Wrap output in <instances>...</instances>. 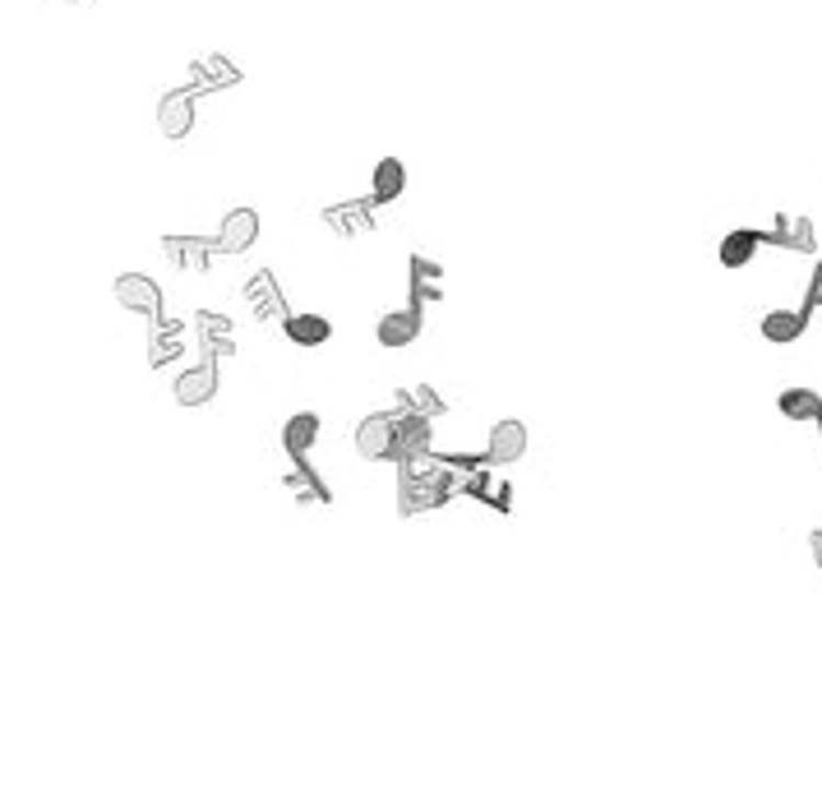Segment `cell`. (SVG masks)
I'll list each match as a JSON object with an SVG mask.
<instances>
[{
  "instance_id": "obj_1",
  "label": "cell",
  "mask_w": 822,
  "mask_h": 799,
  "mask_svg": "<svg viewBox=\"0 0 822 799\" xmlns=\"http://www.w3.org/2000/svg\"><path fill=\"white\" fill-rule=\"evenodd\" d=\"M462 491V472L449 468V458L435 453H416L397 462V514L416 518V514H435L453 495Z\"/></svg>"
},
{
  "instance_id": "obj_2",
  "label": "cell",
  "mask_w": 822,
  "mask_h": 799,
  "mask_svg": "<svg viewBox=\"0 0 822 799\" xmlns=\"http://www.w3.org/2000/svg\"><path fill=\"white\" fill-rule=\"evenodd\" d=\"M357 453L365 462H397V420L393 412H370L357 426Z\"/></svg>"
},
{
  "instance_id": "obj_3",
  "label": "cell",
  "mask_w": 822,
  "mask_h": 799,
  "mask_svg": "<svg viewBox=\"0 0 822 799\" xmlns=\"http://www.w3.org/2000/svg\"><path fill=\"white\" fill-rule=\"evenodd\" d=\"M374 209H380V199H347V204H328L324 209V227L342 240H361L374 232Z\"/></svg>"
},
{
  "instance_id": "obj_4",
  "label": "cell",
  "mask_w": 822,
  "mask_h": 799,
  "mask_svg": "<svg viewBox=\"0 0 822 799\" xmlns=\"http://www.w3.org/2000/svg\"><path fill=\"white\" fill-rule=\"evenodd\" d=\"M240 296H246V310L255 319H286V315H292V305H286V292H282V282H278L273 269L250 273Z\"/></svg>"
},
{
  "instance_id": "obj_5",
  "label": "cell",
  "mask_w": 822,
  "mask_h": 799,
  "mask_svg": "<svg viewBox=\"0 0 822 799\" xmlns=\"http://www.w3.org/2000/svg\"><path fill=\"white\" fill-rule=\"evenodd\" d=\"M111 292H116V301L130 310V315H148V319H162L167 315V301H162V286L144 278V273H121L116 282H111Z\"/></svg>"
},
{
  "instance_id": "obj_6",
  "label": "cell",
  "mask_w": 822,
  "mask_h": 799,
  "mask_svg": "<svg viewBox=\"0 0 822 799\" xmlns=\"http://www.w3.org/2000/svg\"><path fill=\"white\" fill-rule=\"evenodd\" d=\"M255 240H259V213L240 204V209H232L227 217H222L213 246H217V255H246Z\"/></svg>"
},
{
  "instance_id": "obj_7",
  "label": "cell",
  "mask_w": 822,
  "mask_h": 799,
  "mask_svg": "<svg viewBox=\"0 0 822 799\" xmlns=\"http://www.w3.org/2000/svg\"><path fill=\"white\" fill-rule=\"evenodd\" d=\"M531 449V435L518 416L499 420V426H491V443H485V458H491V468H508V462H522Z\"/></svg>"
},
{
  "instance_id": "obj_8",
  "label": "cell",
  "mask_w": 822,
  "mask_h": 799,
  "mask_svg": "<svg viewBox=\"0 0 822 799\" xmlns=\"http://www.w3.org/2000/svg\"><path fill=\"white\" fill-rule=\"evenodd\" d=\"M194 333H199V351H209L213 361L236 357V328H232L227 315H217V310H199V315H194Z\"/></svg>"
},
{
  "instance_id": "obj_9",
  "label": "cell",
  "mask_w": 822,
  "mask_h": 799,
  "mask_svg": "<svg viewBox=\"0 0 822 799\" xmlns=\"http://www.w3.org/2000/svg\"><path fill=\"white\" fill-rule=\"evenodd\" d=\"M462 495H472L476 504L495 508V514H508V508H514V485H508V481H499L491 462H485V468H476V472H466V476H462Z\"/></svg>"
},
{
  "instance_id": "obj_10",
  "label": "cell",
  "mask_w": 822,
  "mask_h": 799,
  "mask_svg": "<svg viewBox=\"0 0 822 799\" xmlns=\"http://www.w3.org/2000/svg\"><path fill=\"white\" fill-rule=\"evenodd\" d=\"M217 246L213 240H199V236H162V259L171 263V269L181 273H204L213 263Z\"/></svg>"
},
{
  "instance_id": "obj_11",
  "label": "cell",
  "mask_w": 822,
  "mask_h": 799,
  "mask_svg": "<svg viewBox=\"0 0 822 799\" xmlns=\"http://www.w3.org/2000/svg\"><path fill=\"white\" fill-rule=\"evenodd\" d=\"M407 286H412V305H435V301H443V263L439 259H426V255H412L407 259Z\"/></svg>"
},
{
  "instance_id": "obj_12",
  "label": "cell",
  "mask_w": 822,
  "mask_h": 799,
  "mask_svg": "<svg viewBox=\"0 0 822 799\" xmlns=\"http://www.w3.org/2000/svg\"><path fill=\"white\" fill-rule=\"evenodd\" d=\"M420 328H426V310H420V305H403V310H393V315L380 319L374 338H380V347L397 351V347H412L420 338Z\"/></svg>"
},
{
  "instance_id": "obj_13",
  "label": "cell",
  "mask_w": 822,
  "mask_h": 799,
  "mask_svg": "<svg viewBox=\"0 0 822 799\" xmlns=\"http://www.w3.org/2000/svg\"><path fill=\"white\" fill-rule=\"evenodd\" d=\"M171 393H176V403H181V407H204V403H213V397H217V361L204 357L194 370H185L181 380H176Z\"/></svg>"
},
{
  "instance_id": "obj_14",
  "label": "cell",
  "mask_w": 822,
  "mask_h": 799,
  "mask_svg": "<svg viewBox=\"0 0 822 799\" xmlns=\"http://www.w3.org/2000/svg\"><path fill=\"white\" fill-rule=\"evenodd\" d=\"M194 324H181V319H153V338H148V365L153 370H162V365H171L176 357L185 351V333H190Z\"/></svg>"
},
{
  "instance_id": "obj_15",
  "label": "cell",
  "mask_w": 822,
  "mask_h": 799,
  "mask_svg": "<svg viewBox=\"0 0 822 799\" xmlns=\"http://www.w3.org/2000/svg\"><path fill=\"white\" fill-rule=\"evenodd\" d=\"M158 130L167 139H185L194 130V93L190 88H171V93H162L158 102Z\"/></svg>"
},
{
  "instance_id": "obj_16",
  "label": "cell",
  "mask_w": 822,
  "mask_h": 799,
  "mask_svg": "<svg viewBox=\"0 0 822 799\" xmlns=\"http://www.w3.org/2000/svg\"><path fill=\"white\" fill-rule=\"evenodd\" d=\"M282 485L292 491V499L296 504H315V508H324V504H333V491L328 485L315 476V468H309L305 458H286V476H282Z\"/></svg>"
},
{
  "instance_id": "obj_17",
  "label": "cell",
  "mask_w": 822,
  "mask_h": 799,
  "mask_svg": "<svg viewBox=\"0 0 822 799\" xmlns=\"http://www.w3.org/2000/svg\"><path fill=\"white\" fill-rule=\"evenodd\" d=\"M393 420H397V462L416 458V453H430V443H435L430 416H416V412L393 407Z\"/></svg>"
},
{
  "instance_id": "obj_18",
  "label": "cell",
  "mask_w": 822,
  "mask_h": 799,
  "mask_svg": "<svg viewBox=\"0 0 822 799\" xmlns=\"http://www.w3.org/2000/svg\"><path fill=\"white\" fill-rule=\"evenodd\" d=\"M767 246V232H753V227H735L730 232L721 246H717V259H721V269H748L753 255H758Z\"/></svg>"
},
{
  "instance_id": "obj_19",
  "label": "cell",
  "mask_w": 822,
  "mask_h": 799,
  "mask_svg": "<svg viewBox=\"0 0 822 799\" xmlns=\"http://www.w3.org/2000/svg\"><path fill=\"white\" fill-rule=\"evenodd\" d=\"M319 412H296V416H286V426H282V449L286 458H309V449L319 443Z\"/></svg>"
},
{
  "instance_id": "obj_20",
  "label": "cell",
  "mask_w": 822,
  "mask_h": 799,
  "mask_svg": "<svg viewBox=\"0 0 822 799\" xmlns=\"http://www.w3.org/2000/svg\"><path fill=\"white\" fill-rule=\"evenodd\" d=\"M804 328H809V310H767L763 315V338L772 347H790L804 338Z\"/></svg>"
},
{
  "instance_id": "obj_21",
  "label": "cell",
  "mask_w": 822,
  "mask_h": 799,
  "mask_svg": "<svg viewBox=\"0 0 822 799\" xmlns=\"http://www.w3.org/2000/svg\"><path fill=\"white\" fill-rule=\"evenodd\" d=\"M282 333H286V342H292V347L315 351V347H324L333 338V324H328V315H286Z\"/></svg>"
},
{
  "instance_id": "obj_22",
  "label": "cell",
  "mask_w": 822,
  "mask_h": 799,
  "mask_svg": "<svg viewBox=\"0 0 822 799\" xmlns=\"http://www.w3.org/2000/svg\"><path fill=\"white\" fill-rule=\"evenodd\" d=\"M767 240H772V246H786V250H804V255H813V246H818L813 222L809 217H790V213H776Z\"/></svg>"
},
{
  "instance_id": "obj_23",
  "label": "cell",
  "mask_w": 822,
  "mask_h": 799,
  "mask_svg": "<svg viewBox=\"0 0 822 799\" xmlns=\"http://www.w3.org/2000/svg\"><path fill=\"white\" fill-rule=\"evenodd\" d=\"M190 75H194V83H199V93H213V88L240 83V70H236L227 56H199V60L190 65Z\"/></svg>"
},
{
  "instance_id": "obj_24",
  "label": "cell",
  "mask_w": 822,
  "mask_h": 799,
  "mask_svg": "<svg viewBox=\"0 0 822 799\" xmlns=\"http://www.w3.org/2000/svg\"><path fill=\"white\" fill-rule=\"evenodd\" d=\"M776 412H781L790 426H804V420H822V397L813 389H781Z\"/></svg>"
},
{
  "instance_id": "obj_25",
  "label": "cell",
  "mask_w": 822,
  "mask_h": 799,
  "mask_svg": "<svg viewBox=\"0 0 822 799\" xmlns=\"http://www.w3.org/2000/svg\"><path fill=\"white\" fill-rule=\"evenodd\" d=\"M403 190H407V167H403V158H380V162H374L370 194L380 199V204H393V199H403Z\"/></svg>"
},
{
  "instance_id": "obj_26",
  "label": "cell",
  "mask_w": 822,
  "mask_h": 799,
  "mask_svg": "<svg viewBox=\"0 0 822 799\" xmlns=\"http://www.w3.org/2000/svg\"><path fill=\"white\" fill-rule=\"evenodd\" d=\"M393 407H403V412H416V416H430L439 420L443 412H449V403L430 389V384H412V389H397V403Z\"/></svg>"
},
{
  "instance_id": "obj_27",
  "label": "cell",
  "mask_w": 822,
  "mask_h": 799,
  "mask_svg": "<svg viewBox=\"0 0 822 799\" xmlns=\"http://www.w3.org/2000/svg\"><path fill=\"white\" fill-rule=\"evenodd\" d=\"M804 310L813 315V310H822V263L813 269V282H809V301H804Z\"/></svg>"
},
{
  "instance_id": "obj_28",
  "label": "cell",
  "mask_w": 822,
  "mask_h": 799,
  "mask_svg": "<svg viewBox=\"0 0 822 799\" xmlns=\"http://www.w3.org/2000/svg\"><path fill=\"white\" fill-rule=\"evenodd\" d=\"M813 560L822 564V527H813Z\"/></svg>"
},
{
  "instance_id": "obj_29",
  "label": "cell",
  "mask_w": 822,
  "mask_h": 799,
  "mask_svg": "<svg viewBox=\"0 0 822 799\" xmlns=\"http://www.w3.org/2000/svg\"><path fill=\"white\" fill-rule=\"evenodd\" d=\"M70 5H75V0H70Z\"/></svg>"
}]
</instances>
